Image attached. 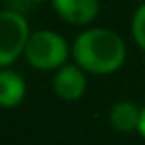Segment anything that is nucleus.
<instances>
[{
  "instance_id": "obj_8",
  "label": "nucleus",
  "mask_w": 145,
  "mask_h": 145,
  "mask_svg": "<svg viewBox=\"0 0 145 145\" xmlns=\"http://www.w3.org/2000/svg\"><path fill=\"white\" fill-rule=\"evenodd\" d=\"M131 38L139 50L145 52V2L137 4L131 16Z\"/></svg>"
},
{
  "instance_id": "obj_5",
  "label": "nucleus",
  "mask_w": 145,
  "mask_h": 145,
  "mask_svg": "<svg viewBox=\"0 0 145 145\" xmlns=\"http://www.w3.org/2000/svg\"><path fill=\"white\" fill-rule=\"evenodd\" d=\"M50 4L70 26L88 28L99 16V0H50Z\"/></svg>"
},
{
  "instance_id": "obj_3",
  "label": "nucleus",
  "mask_w": 145,
  "mask_h": 145,
  "mask_svg": "<svg viewBox=\"0 0 145 145\" xmlns=\"http://www.w3.org/2000/svg\"><path fill=\"white\" fill-rule=\"evenodd\" d=\"M30 36V24L20 10L4 8L0 12V68H12L24 56Z\"/></svg>"
},
{
  "instance_id": "obj_1",
  "label": "nucleus",
  "mask_w": 145,
  "mask_h": 145,
  "mask_svg": "<svg viewBox=\"0 0 145 145\" xmlns=\"http://www.w3.org/2000/svg\"><path fill=\"white\" fill-rule=\"evenodd\" d=\"M72 60L86 74L111 76L127 60L125 40L111 28L88 26L72 42Z\"/></svg>"
},
{
  "instance_id": "obj_11",
  "label": "nucleus",
  "mask_w": 145,
  "mask_h": 145,
  "mask_svg": "<svg viewBox=\"0 0 145 145\" xmlns=\"http://www.w3.org/2000/svg\"><path fill=\"white\" fill-rule=\"evenodd\" d=\"M135 2H137V4H141V2H145V0H135Z\"/></svg>"
},
{
  "instance_id": "obj_6",
  "label": "nucleus",
  "mask_w": 145,
  "mask_h": 145,
  "mask_svg": "<svg viewBox=\"0 0 145 145\" xmlns=\"http://www.w3.org/2000/svg\"><path fill=\"white\" fill-rule=\"evenodd\" d=\"M28 86L20 72L14 68H2L0 70V105L12 109L18 107L26 97Z\"/></svg>"
},
{
  "instance_id": "obj_9",
  "label": "nucleus",
  "mask_w": 145,
  "mask_h": 145,
  "mask_svg": "<svg viewBox=\"0 0 145 145\" xmlns=\"http://www.w3.org/2000/svg\"><path fill=\"white\" fill-rule=\"evenodd\" d=\"M137 133L145 139V105L141 107V117H139V127H137Z\"/></svg>"
},
{
  "instance_id": "obj_2",
  "label": "nucleus",
  "mask_w": 145,
  "mask_h": 145,
  "mask_svg": "<svg viewBox=\"0 0 145 145\" xmlns=\"http://www.w3.org/2000/svg\"><path fill=\"white\" fill-rule=\"evenodd\" d=\"M70 56H72V46L60 32L36 30L32 32L22 58L30 68L38 72H56L64 64H68Z\"/></svg>"
},
{
  "instance_id": "obj_7",
  "label": "nucleus",
  "mask_w": 145,
  "mask_h": 145,
  "mask_svg": "<svg viewBox=\"0 0 145 145\" xmlns=\"http://www.w3.org/2000/svg\"><path fill=\"white\" fill-rule=\"evenodd\" d=\"M109 125L119 131V133H137V127H139V117H141V107H137L133 101H127V99H121V101H115L111 107H109Z\"/></svg>"
},
{
  "instance_id": "obj_4",
  "label": "nucleus",
  "mask_w": 145,
  "mask_h": 145,
  "mask_svg": "<svg viewBox=\"0 0 145 145\" xmlns=\"http://www.w3.org/2000/svg\"><path fill=\"white\" fill-rule=\"evenodd\" d=\"M52 89H54L56 97L62 99V101H78V99H82L86 89H88L86 72L78 64H64L60 70L54 72Z\"/></svg>"
},
{
  "instance_id": "obj_10",
  "label": "nucleus",
  "mask_w": 145,
  "mask_h": 145,
  "mask_svg": "<svg viewBox=\"0 0 145 145\" xmlns=\"http://www.w3.org/2000/svg\"><path fill=\"white\" fill-rule=\"evenodd\" d=\"M28 2L30 4H42V2H46V0H28ZM48 2H50V0H48Z\"/></svg>"
}]
</instances>
